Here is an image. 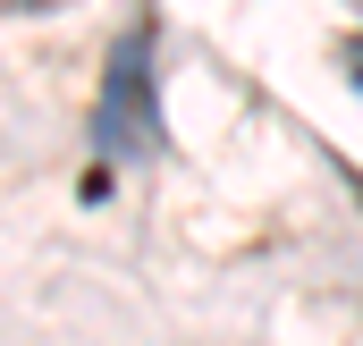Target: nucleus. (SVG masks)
Masks as SVG:
<instances>
[{
	"instance_id": "f257e3e1",
	"label": "nucleus",
	"mask_w": 363,
	"mask_h": 346,
	"mask_svg": "<svg viewBox=\"0 0 363 346\" xmlns=\"http://www.w3.org/2000/svg\"><path fill=\"white\" fill-rule=\"evenodd\" d=\"M93 144L110 161H144L161 152V110H152V34H127L110 51V85H101V110H93Z\"/></svg>"
},
{
	"instance_id": "f03ea898",
	"label": "nucleus",
	"mask_w": 363,
	"mask_h": 346,
	"mask_svg": "<svg viewBox=\"0 0 363 346\" xmlns=\"http://www.w3.org/2000/svg\"><path fill=\"white\" fill-rule=\"evenodd\" d=\"M347 85L363 93V34H355V43H347Z\"/></svg>"
}]
</instances>
